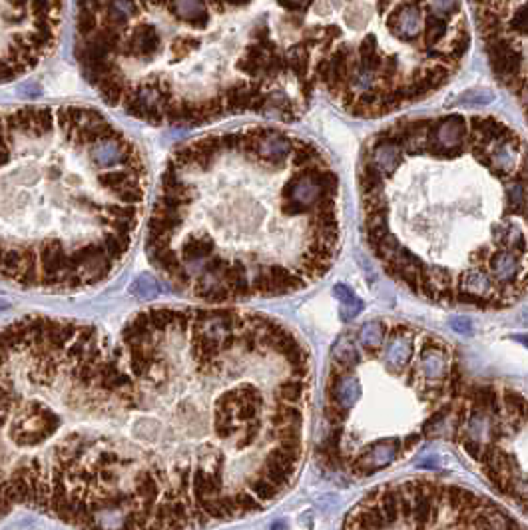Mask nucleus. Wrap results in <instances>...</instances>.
<instances>
[{
    "mask_svg": "<svg viewBox=\"0 0 528 530\" xmlns=\"http://www.w3.org/2000/svg\"><path fill=\"white\" fill-rule=\"evenodd\" d=\"M337 195V174L305 140L273 126L205 134L172 152L146 252L193 299L288 295L335 259Z\"/></svg>",
    "mask_w": 528,
    "mask_h": 530,
    "instance_id": "nucleus-1",
    "label": "nucleus"
},
{
    "mask_svg": "<svg viewBox=\"0 0 528 530\" xmlns=\"http://www.w3.org/2000/svg\"><path fill=\"white\" fill-rule=\"evenodd\" d=\"M148 186L144 152L100 110L0 104V281L104 283L132 250Z\"/></svg>",
    "mask_w": 528,
    "mask_h": 530,
    "instance_id": "nucleus-2",
    "label": "nucleus"
},
{
    "mask_svg": "<svg viewBox=\"0 0 528 530\" xmlns=\"http://www.w3.org/2000/svg\"><path fill=\"white\" fill-rule=\"evenodd\" d=\"M276 32L267 14L252 18L250 4L76 6V58L86 80L110 106L156 126H198L243 112L293 120L300 106L288 90L297 80L291 44L281 46Z\"/></svg>",
    "mask_w": 528,
    "mask_h": 530,
    "instance_id": "nucleus-3",
    "label": "nucleus"
},
{
    "mask_svg": "<svg viewBox=\"0 0 528 530\" xmlns=\"http://www.w3.org/2000/svg\"><path fill=\"white\" fill-rule=\"evenodd\" d=\"M377 505L381 508L385 524H387V526H393L397 520L401 518V515H399V486L381 489V491H379V498H377Z\"/></svg>",
    "mask_w": 528,
    "mask_h": 530,
    "instance_id": "nucleus-4",
    "label": "nucleus"
},
{
    "mask_svg": "<svg viewBox=\"0 0 528 530\" xmlns=\"http://www.w3.org/2000/svg\"><path fill=\"white\" fill-rule=\"evenodd\" d=\"M333 293H335L337 297H339V315H341V319L343 321H351L353 317H357V315L363 311V302H361L359 297H355V293L349 290L347 285H343V283H339L333 287Z\"/></svg>",
    "mask_w": 528,
    "mask_h": 530,
    "instance_id": "nucleus-5",
    "label": "nucleus"
},
{
    "mask_svg": "<svg viewBox=\"0 0 528 530\" xmlns=\"http://www.w3.org/2000/svg\"><path fill=\"white\" fill-rule=\"evenodd\" d=\"M385 337H387V333H385V325L381 321H369V323H365V325L361 327L359 341L365 349L373 351L377 349V347H381Z\"/></svg>",
    "mask_w": 528,
    "mask_h": 530,
    "instance_id": "nucleus-6",
    "label": "nucleus"
},
{
    "mask_svg": "<svg viewBox=\"0 0 528 530\" xmlns=\"http://www.w3.org/2000/svg\"><path fill=\"white\" fill-rule=\"evenodd\" d=\"M494 96H492L489 90H479V92H467L465 96L461 98L463 104H468V106H484V104H491Z\"/></svg>",
    "mask_w": 528,
    "mask_h": 530,
    "instance_id": "nucleus-7",
    "label": "nucleus"
},
{
    "mask_svg": "<svg viewBox=\"0 0 528 530\" xmlns=\"http://www.w3.org/2000/svg\"><path fill=\"white\" fill-rule=\"evenodd\" d=\"M347 530H375L369 524V520L363 517V512L359 510V506L349 515L347 518Z\"/></svg>",
    "mask_w": 528,
    "mask_h": 530,
    "instance_id": "nucleus-8",
    "label": "nucleus"
},
{
    "mask_svg": "<svg viewBox=\"0 0 528 530\" xmlns=\"http://www.w3.org/2000/svg\"><path fill=\"white\" fill-rule=\"evenodd\" d=\"M399 515L403 517V520L413 518V500L401 486H399Z\"/></svg>",
    "mask_w": 528,
    "mask_h": 530,
    "instance_id": "nucleus-9",
    "label": "nucleus"
},
{
    "mask_svg": "<svg viewBox=\"0 0 528 530\" xmlns=\"http://www.w3.org/2000/svg\"><path fill=\"white\" fill-rule=\"evenodd\" d=\"M463 448L467 451L468 457H472V458H475V460H479L480 448H482V443H480V441H477V439H470V437H467V439L463 441Z\"/></svg>",
    "mask_w": 528,
    "mask_h": 530,
    "instance_id": "nucleus-10",
    "label": "nucleus"
},
{
    "mask_svg": "<svg viewBox=\"0 0 528 530\" xmlns=\"http://www.w3.org/2000/svg\"><path fill=\"white\" fill-rule=\"evenodd\" d=\"M451 327L455 329L456 333H463V335H470L472 333V323L467 317H458V319H453L451 321Z\"/></svg>",
    "mask_w": 528,
    "mask_h": 530,
    "instance_id": "nucleus-11",
    "label": "nucleus"
},
{
    "mask_svg": "<svg viewBox=\"0 0 528 530\" xmlns=\"http://www.w3.org/2000/svg\"><path fill=\"white\" fill-rule=\"evenodd\" d=\"M503 530H524V529L516 522L515 518L504 517L503 515Z\"/></svg>",
    "mask_w": 528,
    "mask_h": 530,
    "instance_id": "nucleus-12",
    "label": "nucleus"
},
{
    "mask_svg": "<svg viewBox=\"0 0 528 530\" xmlns=\"http://www.w3.org/2000/svg\"><path fill=\"white\" fill-rule=\"evenodd\" d=\"M419 441H420V434H411V437L405 439V448H413V445H415V443H419Z\"/></svg>",
    "mask_w": 528,
    "mask_h": 530,
    "instance_id": "nucleus-13",
    "label": "nucleus"
},
{
    "mask_svg": "<svg viewBox=\"0 0 528 530\" xmlns=\"http://www.w3.org/2000/svg\"><path fill=\"white\" fill-rule=\"evenodd\" d=\"M520 317H522V323L528 327V309H524V311L520 314Z\"/></svg>",
    "mask_w": 528,
    "mask_h": 530,
    "instance_id": "nucleus-14",
    "label": "nucleus"
},
{
    "mask_svg": "<svg viewBox=\"0 0 528 530\" xmlns=\"http://www.w3.org/2000/svg\"><path fill=\"white\" fill-rule=\"evenodd\" d=\"M518 341H522V343H527L528 345V337H518Z\"/></svg>",
    "mask_w": 528,
    "mask_h": 530,
    "instance_id": "nucleus-15",
    "label": "nucleus"
},
{
    "mask_svg": "<svg viewBox=\"0 0 528 530\" xmlns=\"http://www.w3.org/2000/svg\"><path fill=\"white\" fill-rule=\"evenodd\" d=\"M467 530H470V529H467Z\"/></svg>",
    "mask_w": 528,
    "mask_h": 530,
    "instance_id": "nucleus-16",
    "label": "nucleus"
}]
</instances>
